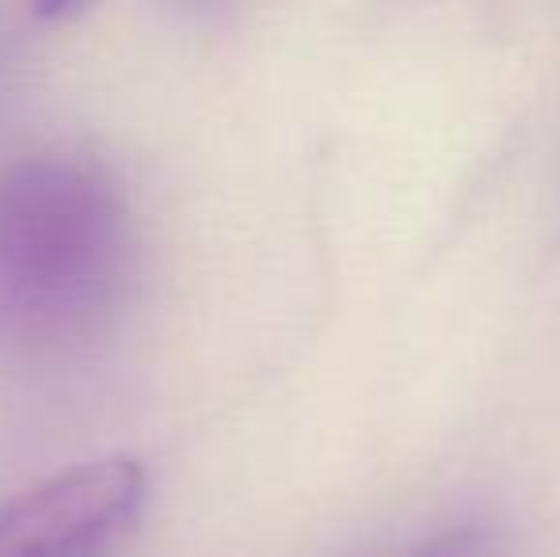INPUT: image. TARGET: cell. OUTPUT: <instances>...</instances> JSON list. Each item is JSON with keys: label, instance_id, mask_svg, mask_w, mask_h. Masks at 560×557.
I'll return each instance as SVG.
<instances>
[{"label": "cell", "instance_id": "cell-3", "mask_svg": "<svg viewBox=\"0 0 560 557\" xmlns=\"http://www.w3.org/2000/svg\"><path fill=\"white\" fill-rule=\"evenodd\" d=\"M408 557H500L495 535L480 523H462V527L439 531L435 538L412 550Z\"/></svg>", "mask_w": 560, "mask_h": 557}, {"label": "cell", "instance_id": "cell-2", "mask_svg": "<svg viewBox=\"0 0 560 557\" xmlns=\"http://www.w3.org/2000/svg\"><path fill=\"white\" fill-rule=\"evenodd\" d=\"M145 504L133 459L69 466L0 504V557H92Z\"/></svg>", "mask_w": 560, "mask_h": 557}, {"label": "cell", "instance_id": "cell-1", "mask_svg": "<svg viewBox=\"0 0 560 557\" xmlns=\"http://www.w3.org/2000/svg\"><path fill=\"white\" fill-rule=\"evenodd\" d=\"M133 268L126 202L81 156L43 153L0 172V344L66 351L115 317Z\"/></svg>", "mask_w": 560, "mask_h": 557}]
</instances>
